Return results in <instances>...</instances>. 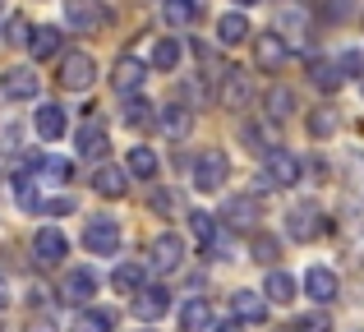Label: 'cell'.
Instances as JSON below:
<instances>
[{"label":"cell","instance_id":"1","mask_svg":"<svg viewBox=\"0 0 364 332\" xmlns=\"http://www.w3.org/2000/svg\"><path fill=\"white\" fill-rule=\"evenodd\" d=\"M226 176H231V162H226L222 148H203V153L194 157V189L217 194V189L226 185Z\"/></svg>","mask_w":364,"mask_h":332},{"label":"cell","instance_id":"2","mask_svg":"<svg viewBox=\"0 0 364 332\" xmlns=\"http://www.w3.org/2000/svg\"><path fill=\"white\" fill-rule=\"evenodd\" d=\"M55 79H60L65 92H88L92 79H97V65H92L88 51H70V55L60 60V74H55Z\"/></svg>","mask_w":364,"mask_h":332},{"label":"cell","instance_id":"3","mask_svg":"<svg viewBox=\"0 0 364 332\" xmlns=\"http://www.w3.org/2000/svg\"><path fill=\"white\" fill-rule=\"evenodd\" d=\"M0 88H5L9 102H28V97H37V92H42V74H33L28 65H14V70H5Z\"/></svg>","mask_w":364,"mask_h":332},{"label":"cell","instance_id":"4","mask_svg":"<svg viewBox=\"0 0 364 332\" xmlns=\"http://www.w3.org/2000/svg\"><path fill=\"white\" fill-rule=\"evenodd\" d=\"M148 259H152V268L157 272H176L180 263H185V240H180V235H157V240H152V250H148Z\"/></svg>","mask_w":364,"mask_h":332},{"label":"cell","instance_id":"5","mask_svg":"<svg viewBox=\"0 0 364 332\" xmlns=\"http://www.w3.org/2000/svg\"><path fill=\"white\" fill-rule=\"evenodd\" d=\"M83 245H88L92 254H116L120 250V226L111 222V217H92L88 231H83Z\"/></svg>","mask_w":364,"mask_h":332},{"label":"cell","instance_id":"6","mask_svg":"<svg viewBox=\"0 0 364 332\" xmlns=\"http://www.w3.org/2000/svg\"><path fill=\"white\" fill-rule=\"evenodd\" d=\"M254 88H249V74L245 70H222V107L226 111H245Z\"/></svg>","mask_w":364,"mask_h":332},{"label":"cell","instance_id":"7","mask_svg":"<svg viewBox=\"0 0 364 332\" xmlns=\"http://www.w3.org/2000/svg\"><path fill=\"white\" fill-rule=\"evenodd\" d=\"M143 79H148V65H143V60H134V55L116 60V70H111V88L124 92V97H134V92L143 88Z\"/></svg>","mask_w":364,"mask_h":332},{"label":"cell","instance_id":"8","mask_svg":"<svg viewBox=\"0 0 364 332\" xmlns=\"http://www.w3.org/2000/svg\"><path fill=\"white\" fill-rule=\"evenodd\" d=\"M300 180V157L286 148H267V185H295Z\"/></svg>","mask_w":364,"mask_h":332},{"label":"cell","instance_id":"9","mask_svg":"<svg viewBox=\"0 0 364 332\" xmlns=\"http://www.w3.org/2000/svg\"><path fill=\"white\" fill-rule=\"evenodd\" d=\"M166 309H171V291L166 287H152V291L143 287L139 296H134V318H143V323H157Z\"/></svg>","mask_w":364,"mask_h":332},{"label":"cell","instance_id":"10","mask_svg":"<svg viewBox=\"0 0 364 332\" xmlns=\"http://www.w3.org/2000/svg\"><path fill=\"white\" fill-rule=\"evenodd\" d=\"M33 250H37V263H42V268H55V263L70 254V240H65L55 226H42V231H37V240H33Z\"/></svg>","mask_w":364,"mask_h":332},{"label":"cell","instance_id":"11","mask_svg":"<svg viewBox=\"0 0 364 332\" xmlns=\"http://www.w3.org/2000/svg\"><path fill=\"white\" fill-rule=\"evenodd\" d=\"M291 240H314V235L323 231V213H318V203H295L291 208Z\"/></svg>","mask_w":364,"mask_h":332},{"label":"cell","instance_id":"12","mask_svg":"<svg viewBox=\"0 0 364 332\" xmlns=\"http://www.w3.org/2000/svg\"><path fill=\"white\" fill-rule=\"evenodd\" d=\"M254 55H258V65H263L267 74H277L286 65V55H291V46H286V37L282 33H263L254 42Z\"/></svg>","mask_w":364,"mask_h":332},{"label":"cell","instance_id":"13","mask_svg":"<svg viewBox=\"0 0 364 332\" xmlns=\"http://www.w3.org/2000/svg\"><path fill=\"white\" fill-rule=\"evenodd\" d=\"M65 23L79 28V33H97V28L107 23V14H102L92 0H65Z\"/></svg>","mask_w":364,"mask_h":332},{"label":"cell","instance_id":"14","mask_svg":"<svg viewBox=\"0 0 364 332\" xmlns=\"http://www.w3.org/2000/svg\"><path fill=\"white\" fill-rule=\"evenodd\" d=\"M304 291H309L318 305L337 300V272H332V268H309V272H304Z\"/></svg>","mask_w":364,"mask_h":332},{"label":"cell","instance_id":"15","mask_svg":"<svg viewBox=\"0 0 364 332\" xmlns=\"http://www.w3.org/2000/svg\"><path fill=\"white\" fill-rule=\"evenodd\" d=\"M33 129L46 139V144H55V139L65 134V111L55 107V102H42V111L33 116Z\"/></svg>","mask_w":364,"mask_h":332},{"label":"cell","instance_id":"16","mask_svg":"<svg viewBox=\"0 0 364 332\" xmlns=\"http://www.w3.org/2000/svg\"><path fill=\"white\" fill-rule=\"evenodd\" d=\"M222 217H226L231 226H240V231H245V226H254V222H258V198H249V194H235V198H226Z\"/></svg>","mask_w":364,"mask_h":332},{"label":"cell","instance_id":"17","mask_svg":"<svg viewBox=\"0 0 364 332\" xmlns=\"http://www.w3.org/2000/svg\"><path fill=\"white\" fill-rule=\"evenodd\" d=\"M92 291H97V277H92L88 268H79V272H70V277H65L60 296L70 300V305H83V300H92Z\"/></svg>","mask_w":364,"mask_h":332},{"label":"cell","instance_id":"18","mask_svg":"<svg viewBox=\"0 0 364 332\" xmlns=\"http://www.w3.org/2000/svg\"><path fill=\"white\" fill-rule=\"evenodd\" d=\"M180 328L185 332H208L213 328V305H208V300H185V305H180Z\"/></svg>","mask_w":364,"mask_h":332},{"label":"cell","instance_id":"19","mask_svg":"<svg viewBox=\"0 0 364 332\" xmlns=\"http://www.w3.org/2000/svg\"><path fill=\"white\" fill-rule=\"evenodd\" d=\"M60 46H65L60 28H33V37H28V51H33V60H51Z\"/></svg>","mask_w":364,"mask_h":332},{"label":"cell","instance_id":"20","mask_svg":"<svg viewBox=\"0 0 364 332\" xmlns=\"http://www.w3.org/2000/svg\"><path fill=\"white\" fill-rule=\"evenodd\" d=\"M143 277H148V268H143V263H120V268L111 272V287H116L120 296H139V291H143Z\"/></svg>","mask_w":364,"mask_h":332},{"label":"cell","instance_id":"21","mask_svg":"<svg viewBox=\"0 0 364 332\" xmlns=\"http://www.w3.org/2000/svg\"><path fill=\"white\" fill-rule=\"evenodd\" d=\"M161 134L166 139H189V129H194V116H189L185 107H161Z\"/></svg>","mask_w":364,"mask_h":332},{"label":"cell","instance_id":"22","mask_svg":"<svg viewBox=\"0 0 364 332\" xmlns=\"http://www.w3.org/2000/svg\"><path fill=\"white\" fill-rule=\"evenodd\" d=\"M231 305H235V314H240L245 323H263V318H267V300L258 296V291H235Z\"/></svg>","mask_w":364,"mask_h":332},{"label":"cell","instance_id":"23","mask_svg":"<svg viewBox=\"0 0 364 332\" xmlns=\"http://www.w3.org/2000/svg\"><path fill=\"white\" fill-rule=\"evenodd\" d=\"M249 37V18L245 14H222L217 18V42L222 46H240Z\"/></svg>","mask_w":364,"mask_h":332},{"label":"cell","instance_id":"24","mask_svg":"<svg viewBox=\"0 0 364 332\" xmlns=\"http://www.w3.org/2000/svg\"><path fill=\"white\" fill-rule=\"evenodd\" d=\"M161 18H166L171 28H189L198 18V5L194 0H161Z\"/></svg>","mask_w":364,"mask_h":332},{"label":"cell","instance_id":"25","mask_svg":"<svg viewBox=\"0 0 364 332\" xmlns=\"http://www.w3.org/2000/svg\"><path fill=\"white\" fill-rule=\"evenodd\" d=\"M124 171L120 166H97V176H92V189H97V194H107V198H120L124 194Z\"/></svg>","mask_w":364,"mask_h":332},{"label":"cell","instance_id":"26","mask_svg":"<svg viewBox=\"0 0 364 332\" xmlns=\"http://www.w3.org/2000/svg\"><path fill=\"white\" fill-rule=\"evenodd\" d=\"M263 296L277 300V305H291V300H295V277H291V272H267Z\"/></svg>","mask_w":364,"mask_h":332},{"label":"cell","instance_id":"27","mask_svg":"<svg viewBox=\"0 0 364 332\" xmlns=\"http://www.w3.org/2000/svg\"><path fill=\"white\" fill-rule=\"evenodd\" d=\"M107 153V129L102 125H83L79 129V157H102Z\"/></svg>","mask_w":364,"mask_h":332},{"label":"cell","instance_id":"28","mask_svg":"<svg viewBox=\"0 0 364 332\" xmlns=\"http://www.w3.org/2000/svg\"><path fill=\"white\" fill-rule=\"evenodd\" d=\"M176 65H180V42L176 37H161V42L152 46V70L166 74V70H176Z\"/></svg>","mask_w":364,"mask_h":332},{"label":"cell","instance_id":"29","mask_svg":"<svg viewBox=\"0 0 364 332\" xmlns=\"http://www.w3.org/2000/svg\"><path fill=\"white\" fill-rule=\"evenodd\" d=\"M309 79L318 83L323 92H337V88H341V65H332V60H314Z\"/></svg>","mask_w":364,"mask_h":332},{"label":"cell","instance_id":"30","mask_svg":"<svg viewBox=\"0 0 364 332\" xmlns=\"http://www.w3.org/2000/svg\"><path fill=\"white\" fill-rule=\"evenodd\" d=\"M295 111V92L291 88H267V116L272 120H286Z\"/></svg>","mask_w":364,"mask_h":332},{"label":"cell","instance_id":"31","mask_svg":"<svg viewBox=\"0 0 364 332\" xmlns=\"http://www.w3.org/2000/svg\"><path fill=\"white\" fill-rule=\"evenodd\" d=\"M129 171L139 180H152V176H157V153H152V148H134V153H129Z\"/></svg>","mask_w":364,"mask_h":332},{"label":"cell","instance_id":"32","mask_svg":"<svg viewBox=\"0 0 364 332\" xmlns=\"http://www.w3.org/2000/svg\"><path fill=\"white\" fill-rule=\"evenodd\" d=\"M189 231L198 235L203 250H213V245H217V226H213V217H208V213H189Z\"/></svg>","mask_w":364,"mask_h":332},{"label":"cell","instance_id":"33","mask_svg":"<svg viewBox=\"0 0 364 332\" xmlns=\"http://www.w3.org/2000/svg\"><path fill=\"white\" fill-rule=\"evenodd\" d=\"M111 323H116L111 314H102V309H88V314L74 318V332H111Z\"/></svg>","mask_w":364,"mask_h":332},{"label":"cell","instance_id":"34","mask_svg":"<svg viewBox=\"0 0 364 332\" xmlns=\"http://www.w3.org/2000/svg\"><path fill=\"white\" fill-rule=\"evenodd\" d=\"M148 120H152V107L143 97H129V107H124V125L139 129V125H148Z\"/></svg>","mask_w":364,"mask_h":332},{"label":"cell","instance_id":"35","mask_svg":"<svg viewBox=\"0 0 364 332\" xmlns=\"http://www.w3.org/2000/svg\"><path fill=\"white\" fill-rule=\"evenodd\" d=\"M332 129H337V116H332V111H314L309 116V134L314 139H328Z\"/></svg>","mask_w":364,"mask_h":332},{"label":"cell","instance_id":"36","mask_svg":"<svg viewBox=\"0 0 364 332\" xmlns=\"http://www.w3.org/2000/svg\"><path fill=\"white\" fill-rule=\"evenodd\" d=\"M37 180H70V162H55V157L37 162Z\"/></svg>","mask_w":364,"mask_h":332},{"label":"cell","instance_id":"37","mask_svg":"<svg viewBox=\"0 0 364 332\" xmlns=\"http://www.w3.org/2000/svg\"><path fill=\"white\" fill-rule=\"evenodd\" d=\"M28 37H33L28 18H23V14H14V18H9V37H5V42H9V46H28Z\"/></svg>","mask_w":364,"mask_h":332},{"label":"cell","instance_id":"38","mask_svg":"<svg viewBox=\"0 0 364 332\" xmlns=\"http://www.w3.org/2000/svg\"><path fill=\"white\" fill-rule=\"evenodd\" d=\"M295 332H332V318L328 314H304L300 323H295Z\"/></svg>","mask_w":364,"mask_h":332},{"label":"cell","instance_id":"39","mask_svg":"<svg viewBox=\"0 0 364 332\" xmlns=\"http://www.w3.org/2000/svg\"><path fill=\"white\" fill-rule=\"evenodd\" d=\"M254 259L258 263H272L277 259V240H272V235H258V240H254Z\"/></svg>","mask_w":364,"mask_h":332},{"label":"cell","instance_id":"40","mask_svg":"<svg viewBox=\"0 0 364 332\" xmlns=\"http://www.w3.org/2000/svg\"><path fill=\"white\" fill-rule=\"evenodd\" d=\"M42 213L46 217H65V213H74V198H42Z\"/></svg>","mask_w":364,"mask_h":332},{"label":"cell","instance_id":"41","mask_svg":"<svg viewBox=\"0 0 364 332\" xmlns=\"http://www.w3.org/2000/svg\"><path fill=\"white\" fill-rule=\"evenodd\" d=\"M364 70V51H346L341 55V74H360Z\"/></svg>","mask_w":364,"mask_h":332},{"label":"cell","instance_id":"42","mask_svg":"<svg viewBox=\"0 0 364 332\" xmlns=\"http://www.w3.org/2000/svg\"><path fill=\"white\" fill-rule=\"evenodd\" d=\"M323 14H328V18H346L350 14V0H328V5H323Z\"/></svg>","mask_w":364,"mask_h":332},{"label":"cell","instance_id":"43","mask_svg":"<svg viewBox=\"0 0 364 332\" xmlns=\"http://www.w3.org/2000/svg\"><path fill=\"white\" fill-rule=\"evenodd\" d=\"M9 305V291H5V277H0V309Z\"/></svg>","mask_w":364,"mask_h":332},{"label":"cell","instance_id":"44","mask_svg":"<svg viewBox=\"0 0 364 332\" xmlns=\"http://www.w3.org/2000/svg\"><path fill=\"white\" fill-rule=\"evenodd\" d=\"M217 332H240V323H222V328H217Z\"/></svg>","mask_w":364,"mask_h":332},{"label":"cell","instance_id":"45","mask_svg":"<svg viewBox=\"0 0 364 332\" xmlns=\"http://www.w3.org/2000/svg\"><path fill=\"white\" fill-rule=\"evenodd\" d=\"M33 332H55V328H46V323H42V328H33Z\"/></svg>","mask_w":364,"mask_h":332},{"label":"cell","instance_id":"46","mask_svg":"<svg viewBox=\"0 0 364 332\" xmlns=\"http://www.w3.org/2000/svg\"><path fill=\"white\" fill-rule=\"evenodd\" d=\"M240 5H258V0H240Z\"/></svg>","mask_w":364,"mask_h":332},{"label":"cell","instance_id":"47","mask_svg":"<svg viewBox=\"0 0 364 332\" xmlns=\"http://www.w3.org/2000/svg\"><path fill=\"white\" fill-rule=\"evenodd\" d=\"M194 5H198V9H203V0H194Z\"/></svg>","mask_w":364,"mask_h":332}]
</instances>
